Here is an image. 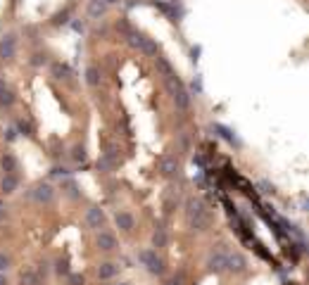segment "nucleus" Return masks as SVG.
<instances>
[{
	"mask_svg": "<svg viewBox=\"0 0 309 285\" xmlns=\"http://www.w3.org/2000/svg\"><path fill=\"white\" fill-rule=\"evenodd\" d=\"M114 164H117V162L112 160V157H107V155H100V157H98V171H102V174H112Z\"/></svg>",
	"mask_w": 309,
	"mask_h": 285,
	"instance_id": "dca6fc26",
	"label": "nucleus"
},
{
	"mask_svg": "<svg viewBox=\"0 0 309 285\" xmlns=\"http://www.w3.org/2000/svg\"><path fill=\"white\" fill-rule=\"evenodd\" d=\"M46 62V55H36V60H34V64H43Z\"/></svg>",
	"mask_w": 309,
	"mask_h": 285,
	"instance_id": "c85d7f7f",
	"label": "nucleus"
},
{
	"mask_svg": "<svg viewBox=\"0 0 309 285\" xmlns=\"http://www.w3.org/2000/svg\"><path fill=\"white\" fill-rule=\"evenodd\" d=\"M86 226L88 228H100L102 221H105V214H102L100 207H88V212H86Z\"/></svg>",
	"mask_w": 309,
	"mask_h": 285,
	"instance_id": "1a4fd4ad",
	"label": "nucleus"
},
{
	"mask_svg": "<svg viewBox=\"0 0 309 285\" xmlns=\"http://www.w3.org/2000/svg\"><path fill=\"white\" fill-rule=\"evenodd\" d=\"M114 221H117V226L121 228V231H131L133 223H136V219H133V214H128V212H117Z\"/></svg>",
	"mask_w": 309,
	"mask_h": 285,
	"instance_id": "4468645a",
	"label": "nucleus"
},
{
	"mask_svg": "<svg viewBox=\"0 0 309 285\" xmlns=\"http://www.w3.org/2000/svg\"><path fill=\"white\" fill-rule=\"evenodd\" d=\"M226 254H228L226 247H217V249H214V252L209 254V259H207L209 271H214V273L224 271V268H226Z\"/></svg>",
	"mask_w": 309,
	"mask_h": 285,
	"instance_id": "20e7f679",
	"label": "nucleus"
},
{
	"mask_svg": "<svg viewBox=\"0 0 309 285\" xmlns=\"http://www.w3.org/2000/svg\"><path fill=\"white\" fill-rule=\"evenodd\" d=\"M55 197V190L50 183H38L36 188H34V200L36 202H50Z\"/></svg>",
	"mask_w": 309,
	"mask_h": 285,
	"instance_id": "9b49d317",
	"label": "nucleus"
},
{
	"mask_svg": "<svg viewBox=\"0 0 309 285\" xmlns=\"http://www.w3.org/2000/svg\"><path fill=\"white\" fill-rule=\"evenodd\" d=\"M72 157H74V162H83L86 160V148H83V145H74Z\"/></svg>",
	"mask_w": 309,
	"mask_h": 285,
	"instance_id": "4be33fe9",
	"label": "nucleus"
},
{
	"mask_svg": "<svg viewBox=\"0 0 309 285\" xmlns=\"http://www.w3.org/2000/svg\"><path fill=\"white\" fill-rule=\"evenodd\" d=\"M202 212H207V205L202 202L200 197H188V200H186V214H188V219H195V216H200Z\"/></svg>",
	"mask_w": 309,
	"mask_h": 285,
	"instance_id": "9d476101",
	"label": "nucleus"
},
{
	"mask_svg": "<svg viewBox=\"0 0 309 285\" xmlns=\"http://www.w3.org/2000/svg\"><path fill=\"white\" fill-rule=\"evenodd\" d=\"M69 285H83L86 280H83V276L81 273H69V280H67Z\"/></svg>",
	"mask_w": 309,
	"mask_h": 285,
	"instance_id": "393cba45",
	"label": "nucleus"
},
{
	"mask_svg": "<svg viewBox=\"0 0 309 285\" xmlns=\"http://www.w3.org/2000/svg\"><path fill=\"white\" fill-rule=\"evenodd\" d=\"M8 268H10V257L5 254V252H0V273L8 271Z\"/></svg>",
	"mask_w": 309,
	"mask_h": 285,
	"instance_id": "a878e982",
	"label": "nucleus"
},
{
	"mask_svg": "<svg viewBox=\"0 0 309 285\" xmlns=\"http://www.w3.org/2000/svg\"><path fill=\"white\" fill-rule=\"evenodd\" d=\"M3 90H5V81L0 79V93H3Z\"/></svg>",
	"mask_w": 309,
	"mask_h": 285,
	"instance_id": "7c9ffc66",
	"label": "nucleus"
},
{
	"mask_svg": "<svg viewBox=\"0 0 309 285\" xmlns=\"http://www.w3.org/2000/svg\"><path fill=\"white\" fill-rule=\"evenodd\" d=\"M247 266V259L240 254V252H228L226 254V268L228 271H236V273H240V271H245Z\"/></svg>",
	"mask_w": 309,
	"mask_h": 285,
	"instance_id": "6e6552de",
	"label": "nucleus"
},
{
	"mask_svg": "<svg viewBox=\"0 0 309 285\" xmlns=\"http://www.w3.org/2000/svg\"><path fill=\"white\" fill-rule=\"evenodd\" d=\"M88 12H91V17H98V15H102V12H105V5H102L100 0H93Z\"/></svg>",
	"mask_w": 309,
	"mask_h": 285,
	"instance_id": "5701e85b",
	"label": "nucleus"
},
{
	"mask_svg": "<svg viewBox=\"0 0 309 285\" xmlns=\"http://www.w3.org/2000/svg\"><path fill=\"white\" fill-rule=\"evenodd\" d=\"M95 245H98V249H102V252H112V249H117V238H114V233L100 231L95 235Z\"/></svg>",
	"mask_w": 309,
	"mask_h": 285,
	"instance_id": "423d86ee",
	"label": "nucleus"
},
{
	"mask_svg": "<svg viewBox=\"0 0 309 285\" xmlns=\"http://www.w3.org/2000/svg\"><path fill=\"white\" fill-rule=\"evenodd\" d=\"M17 53V38L12 34H8L0 41V60H12Z\"/></svg>",
	"mask_w": 309,
	"mask_h": 285,
	"instance_id": "39448f33",
	"label": "nucleus"
},
{
	"mask_svg": "<svg viewBox=\"0 0 309 285\" xmlns=\"http://www.w3.org/2000/svg\"><path fill=\"white\" fill-rule=\"evenodd\" d=\"M53 71H55V76H57V79H67V76L72 74L67 64H60V62H57V64H53Z\"/></svg>",
	"mask_w": 309,
	"mask_h": 285,
	"instance_id": "aec40b11",
	"label": "nucleus"
},
{
	"mask_svg": "<svg viewBox=\"0 0 309 285\" xmlns=\"http://www.w3.org/2000/svg\"><path fill=\"white\" fill-rule=\"evenodd\" d=\"M167 285H181V276H174V278H172V280H169V283H167Z\"/></svg>",
	"mask_w": 309,
	"mask_h": 285,
	"instance_id": "cd10ccee",
	"label": "nucleus"
},
{
	"mask_svg": "<svg viewBox=\"0 0 309 285\" xmlns=\"http://www.w3.org/2000/svg\"><path fill=\"white\" fill-rule=\"evenodd\" d=\"M19 283L22 285H41V276H38L34 268H24L22 276H19Z\"/></svg>",
	"mask_w": 309,
	"mask_h": 285,
	"instance_id": "2eb2a0df",
	"label": "nucleus"
},
{
	"mask_svg": "<svg viewBox=\"0 0 309 285\" xmlns=\"http://www.w3.org/2000/svg\"><path fill=\"white\" fill-rule=\"evenodd\" d=\"M119 285H126V283H119Z\"/></svg>",
	"mask_w": 309,
	"mask_h": 285,
	"instance_id": "2f4dec72",
	"label": "nucleus"
},
{
	"mask_svg": "<svg viewBox=\"0 0 309 285\" xmlns=\"http://www.w3.org/2000/svg\"><path fill=\"white\" fill-rule=\"evenodd\" d=\"M138 261H140V264H145L150 273H164V261L157 257V252H152V249H143V252H138Z\"/></svg>",
	"mask_w": 309,
	"mask_h": 285,
	"instance_id": "f03ea898",
	"label": "nucleus"
},
{
	"mask_svg": "<svg viewBox=\"0 0 309 285\" xmlns=\"http://www.w3.org/2000/svg\"><path fill=\"white\" fill-rule=\"evenodd\" d=\"M119 273V264L114 261H102L100 266H98V278L100 280H109V278H114Z\"/></svg>",
	"mask_w": 309,
	"mask_h": 285,
	"instance_id": "f8f14e48",
	"label": "nucleus"
},
{
	"mask_svg": "<svg viewBox=\"0 0 309 285\" xmlns=\"http://www.w3.org/2000/svg\"><path fill=\"white\" fill-rule=\"evenodd\" d=\"M19 186V178L15 176V174H5V178H3V190L5 193H15Z\"/></svg>",
	"mask_w": 309,
	"mask_h": 285,
	"instance_id": "f3484780",
	"label": "nucleus"
},
{
	"mask_svg": "<svg viewBox=\"0 0 309 285\" xmlns=\"http://www.w3.org/2000/svg\"><path fill=\"white\" fill-rule=\"evenodd\" d=\"M3 164H5V167H8V169H10V174H12V171H17V160H15L12 155H5V160H3Z\"/></svg>",
	"mask_w": 309,
	"mask_h": 285,
	"instance_id": "b1692460",
	"label": "nucleus"
},
{
	"mask_svg": "<svg viewBox=\"0 0 309 285\" xmlns=\"http://www.w3.org/2000/svg\"><path fill=\"white\" fill-rule=\"evenodd\" d=\"M152 245L154 247H164L167 245V231H164L162 226H157V231L152 233Z\"/></svg>",
	"mask_w": 309,
	"mask_h": 285,
	"instance_id": "a211bd4d",
	"label": "nucleus"
},
{
	"mask_svg": "<svg viewBox=\"0 0 309 285\" xmlns=\"http://www.w3.org/2000/svg\"><path fill=\"white\" fill-rule=\"evenodd\" d=\"M188 221H191V228H193V231H207L209 226H212V214H209V212H202L200 216L188 219Z\"/></svg>",
	"mask_w": 309,
	"mask_h": 285,
	"instance_id": "ddd939ff",
	"label": "nucleus"
},
{
	"mask_svg": "<svg viewBox=\"0 0 309 285\" xmlns=\"http://www.w3.org/2000/svg\"><path fill=\"white\" fill-rule=\"evenodd\" d=\"M12 102H15V95H12V93L5 88L3 93H0V107H10Z\"/></svg>",
	"mask_w": 309,
	"mask_h": 285,
	"instance_id": "412c9836",
	"label": "nucleus"
},
{
	"mask_svg": "<svg viewBox=\"0 0 309 285\" xmlns=\"http://www.w3.org/2000/svg\"><path fill=\"white\" fill-rule=\"evenodd\" d=\"M57 273H67V261H57Z\"/></svg>",
	"mask_w": 309,
	"mask_h": 285,
	"instance_id": "bb28decb",
	"label": "nucleus"
},
{
	"mask_svg": "<svg viewBox=\"0 0 309 285\" xmlns=\"http://www.w3.org/2000/svg\"><path fill=\"white\" fill-rule=\"evenodd\" d=\"M160 171H162L164 176H176L181 171V164H179V160L174 155H164L162 160H160Z\"/></svg>",
	"mask_w": 309,
	"mask_h": 285,
	"instance_id": "0eeeda50",
	"label": "nucleus"
},
{
	"mask_svg": "<svg viewBox=\"0 0 309 285\" xmlns=\"http://www.w3.org/2000/svg\"><path fill=\"white\" fill-rule=\"evenodd\" d=\"M164 83H167V90H169V93H172V98H174V102H176V105L181 107V109H186V107L191 105V98H188V90L183 88V83L179 79H176V76H167V81H164Z\"/></svg>",
	"mask_w": 309,
	"mask_h": 285,
	"instance_id": "f257e3e1",
	"label": "nucleus"
},
{
	"mask_svg": "<svg viewBox=\"0 0 309 285\" xmlns=\"http://www.w3.org/2000/svg\"><path fill=\"white\" fill-rule=\"evenodd\" d=\"M86 83H88V86H98V83H100V71H98V67H88V69H86Z\"/></svg>",
	"mask_w": 309,
	"mask_h": 285,
	"instance_id": "6ab92c4d",
	"label": "nucleus"
},
{
	"mask_svg": "<svg viewBox=\"0 0 309 285\" xmlns=\"http://www.w3.org/2000/svg\"><path fill=\"white\" fill-rule=\"evenodd\" d=\"M133 45H136L143 55H147V57H157V55H160V45L154 43L152 38H147V36H143V34H133Z\"/></svg>",
	"mask_w": 309,
	"mask_h": 285,
	"instance_id": "7ed1b4c3",
	"label": "nucleus"
},
{
	"mask_svg": "<svg viewBox=\"0 0 309 285\" xmlns=\"http://www.w3.org/2000/svg\"><path fill=\"white\" fill-rule=\"evenodd\" d=\"M0 285H8V278L3 276V273H0Z\"/></svg>",
	"mask_w": 309,
	"mask_h": 285,
	"instance_id": "c756f323",
	"label": "nucleus"
}]
</instances>
